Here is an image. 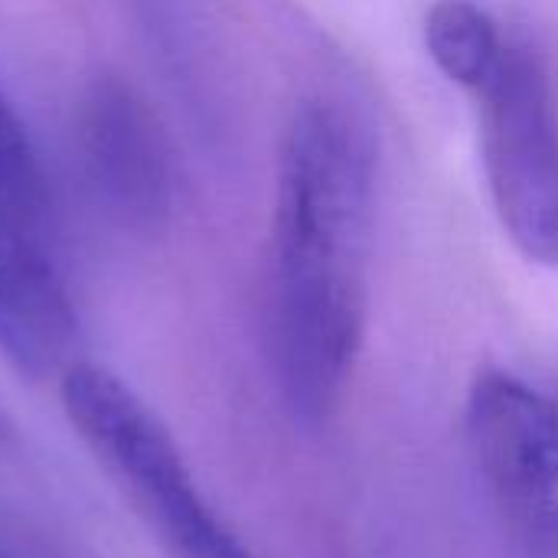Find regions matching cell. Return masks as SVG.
<instances>
[{
  "instance_id": "ba28073f",
  "label": "cell",
  "mask_w": 558,
  "mask_h": 558,
  "mask_svg": "<svg viewBox=\"0 0 558 558\" xmlns=\"http://www.w3.org/2000/svg\"><path fill=\"white\" fill-rule=\"evenodd\" d=\"M52 222V196L39 154L13 105L0 92V226H7L16 239L49 252Z\"/></svg>"
},
{
  "instance_id": "52a82bcc",
  "label": "cell",
  "mask_w": 558,
  "mask_h": 558,
  "mask_svg": "<svg viewBox=\"0 0 558 558\" xmlns=\"http://www.w3.org/2000/svg\"><path fill=\"white\" fill-rule=\"evenodd\" d=\"M131 7L173 101L203 141H216L226 131V98L203 0H131Z\"/></svg>"
},
{
  "instance_id": "30bf717a",
  "label": "cell",
  "mask_w": 558,
  "mask_h": 558,
  "mask_svg": "<svg viewBox=\"0 0 558 558\" xmlns=\"http://www.w3.org/2000/svg\"><path fill=\"white\" fill-rule=\"evenodd\" d=\"M0 558H3V556H0Z\"/></svg>"
},
{
  "instance_id": "5b68a950",
  "label": "cell",
  "mask_w": 558,
  "mask_h": 558,
  "mask_svg": "<svg viewBox=\"0 0 558 558\" xmlns=\"http://www.w3.org/2000/svg\"><path fill=\"white\" fill-rule=\"evenodd\" d=\"M75 147L95 206L128 232H157L173 216L177 170L167 131L121 75H95L75 108Z\"/></svg>"
},
{
  "instance_id": "9c48e42d",
  "label": "cell",
  "mask_w": 558,
  "mask_h": 558,
  "mask_svg": "<svg viewBox=\"0 0 558 558\" xmlns=\"http://www.w3.org/2000/svg\"><path fill=\"white\" fill-rule=\"evenodd\" d=\"M504 43V26L474 0H438L425 16V46L435 65L468 92L494 69Z\"/></svg>"
},
{
  "instance_id": "8992f818",
  "label": "cell",
  "mask_w": 558,
  "mask_h": 558,
  "mask_svg": "<svg viewBox=\"0 0 558 558\" xmlns=\"http://www.w3.org/2000/svg\"><path fill=\"white\" fill-rule=\"evenodd\" d=\"M75 314L52 255L0 226V353L29 379L65 363Z\"/></svg>"
},
{
  "instance_id": "277c9868",
  "label": "cell",
  "mask_w": 558,
  "mask_h": 558,
  "mask_svg": "<svg viewBox=\"0 0 558 558\" xmlns=\"http://www.w3.org/2000/svg\"><path fill=\"white\" fill-rule=\"evenodd\" d=\"M468 451L513 558H558V396L504 369L474 379Z\"/></svg>"
},
{
  "instance_id": "7a4b0ae2",
  "label": "cell",
  "mask_w": 558,
  "mask_h": 558,
  "mask_svg": "<svg viewBox=\"0 0 558 558\" xmlns=\"http://www.w3.org/2000/svg\"><path fill=\"white\" fill-rule=\"evenodd\" d=\"M75 435L173 558H255L199 494L177 441L111 369L69 363L59 383Z\"/></svg>"
},
{
  "instance_id": "6da1fadb",
  "label": "cell",
  "mask_w": 558,
  "mask_h": 558,
  "mask_svg": "<svg viewBox=\"0 0 558 558\" xmlns=\"http://www.w3.org/2000/svg\"><path fill=\"white\" fill-rule=\"evenodd\" d=\"M376 177L373 128L353 101L298 105L278 157L265 330L281 399L307 425L337 409L360 356Z\"/></svg>"
},
{
  "instance_id": "3957f363",
  "label": "cell",
  "mask_w": 558,
  "mask_h": 558,
  "mask_svg": "<svg viewBox=\"0 0 558 558\" xmlns=\"http://www.w3.org/2000/svg\"><path fill=\"white\" fill-rule=\"evenodd\" d=\"M474 98L494 209L530 262L558 268V98L543 49L507 33Z\"/></svg>"
}]
</instances>
